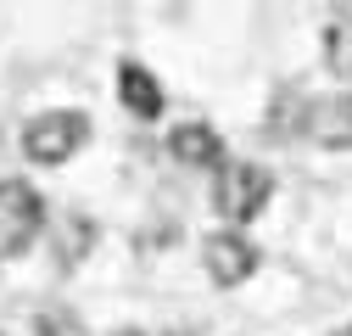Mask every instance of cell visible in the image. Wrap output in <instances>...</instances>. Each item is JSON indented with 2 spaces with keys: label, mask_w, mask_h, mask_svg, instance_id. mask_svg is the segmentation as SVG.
Here are the masks:
<instances>
[{
  "label": "cell",
  "mask_w": 352,
  "mask_h": 336,
  "mask_svg": "<svg viewBox=\"0 0 352 336\" xmlns=\"http://www.w3.org/2000/svg\"><path fill=\"white\" fill-rule=\"evenodd\" d=\"M269 196H274V174H269V168H257V162H224V168H218V180H212V207L230 224L257 219Z\"/></svg>",
  "instance_id": "obj_1"
},
{
  "label": "cell",
  "mask_w": 352,
  "mask_h": 336,
  "mask_svg": "<svg viewBox=\"0 0 352 336\" xmlns=\"http://www.w3.org/2000/svg\"><path fill=\"white\" fill-rule=\"evenodd\" d=\"M45 230V202L28 180H0V258H23Z\"/></svg>",
  "instance_id": "obj_2"
},
{
  "label": "cell",
  "mask_w": 352,
  "mask_h": 336,
  "mask_svg": "<svg viewBox=\"0 0 352 336\" xmlns=\"http://www.w3.org/2000/svg\"><path fill=\"white\" fill-rule=\"evenodd\" d=\"M84 135H90V118H84V112H73V107L39 112V118L23 123V151H28L34 162L56 168V162H67V157L84 146Z\"/></svg>",
  "instance_id": "obj_3"
},
{
  "label": "cell",
  "mask_w": 352,
  "mask_h": 336,
  "mask_svg": "<svg viewBox=\"0 0 352 336\" xmlns=\"http://www.w3.org/2000/svg\"><path fill=\"white\" fill-rule=\"evenodd\" d=\"M201 264H207V275H212L218 286H241V280L257 269V246H252L241 230H218V235H207V246H201Z\"/></svg>",
  "instance_id": "obj_4"
},
{
  "label": "cell",
  "mask_w": 352,
  "mask_h": 336,
  "mask_svg": "<svg viewBox=\"0 0 352 336\" xmlns=\"http://www.w3.org/2000/svg\"><path fill=\"white\" fill-rule=\"evenodd\" d=\"M307 140H319L324 151H352V96H319L302 112Z\"/></svg>",
  "instance_id": "obj_5"
},
{
  "label": "cell",
  "mask_w": 352,
  "mask_h": 336,
  "mask_svg": "<svg viewBox=\"0 0 352 336\" xmlns=\"http://www.w3.org/2000/svg\"><path fill=\"white\" fill-rule=\"evenodd\" d=\"M168 157L185 168H224V140L212 123H173L168 129Z\"/></svg>",
  "instance_id": "obj_6"
},
{
  "label": "cell",
  "mask_w": 352,
  "mask_h": 336,
  "mask_svg": "<svg viewBox=\"0 0 352 336\" xmlns=\"http://www.w3.org/2000/svg\"><path fill=\"white\" fill-rule=\"evenodd\" d=\"M118 96H123V107L135 118H157L162 112V90H157L151 67H140V62H123L118 67Z\"/></svg>",
  "instance_id": "obj_7"
},
{
  "label": "cell",
  "mask_w": 352,
  "mask_h": 336,
  "mask_svg": "<svg viewBox=\"0 0 352 336\" xmlns=\"http://www.w3.org/2000/svg\"><path fill=\"white\" fill-rule=\"evenodd\" d=\"M324 62L336 78H352V17H336L324 28Z\"/></svg>",
  "instance_id": "obj_8"
},
{
  "label": "cell",
  "mask_w": 352,
  "mask_h": 336,
  "mask_svg": "<svg viewBox=\"0 0 352 336\" xmlns=\"http://www.w3.org/2000/svg\"><path fill=\"white\" fill-rule=\"evenodd\" d=\"M34 325H39V336H84V325H78L73 314H62V308H45Z\"/></svg>",
  "instance_id": "obj_9"
},
{
  "label": "cell",
  "mask_w": 352,
  "mask_h": 336,
  "mask_svg": "<svg viewBox=\"0 0 352 336\" xmlns=\"http://www.w3.org/2000/svg\"><path fill=\"white\" fill-rule=\"evenodd\" d=\"M118 336H140V330H118Z\"/></svg>",
  "instance_id": "obj_10"
}]
</instances>
